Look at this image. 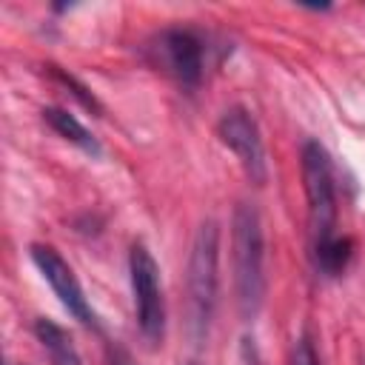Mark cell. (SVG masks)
<instances>
[{
    "mask_svg": "<svg viewBox=\"0 0 365 365\" xmlns=\"http://www.w3.org/2000/svg\"><path fill=\"white\" fill-rule=\"evenodd\" d=\"M231 245H234L237 305L242 319H254L265 297V242H262L259 211L248 202H240L234 211Z\"/></svg>",
    "mask_w": 365,
    "mask_h": 365,
    "instance_id": "6da1fadb",
    "label": "cell"
},
{
    "mask_svg": "<svg viewBox=\"0 0 365 365\" xmlns=\"http://www.w3.org/2000/svg\"><path fill=\"white\" fill-rule=\"evenodd\" d=\"M217 259H220V228L214 220H205L191 242L188 257V308L194 336L202 339L217 302Z\"/></svg>",
    "mask_w": 365,
    "mask_h": 365,
    "instance_id": "7a4b0ae2",
    "label": "cell"
},
{
    "mask_svg": "<svg viewBox=\"0 0 365 365\" xmlns=\"http://www.w3.org/2000/svg\"><path fill=\"white\" fill-rule=\"evenodd\" d=\"M302 180L308 197V228H311V251L317 254L331 240H336V191H334V171L331 157L319 143L302 145Z\"/></svg>",
    "mask_w": 365,
    "mask_h": 365,
    "instance_id": "3957f363",
    "label": "cell"
},
{
    "mask_svg": "<svg viewBox=\"0 0 365 365\" xmlns=\"http://www.w3.org/2000/svg\"><path fill=\"white\" fill-rule=\"evenodd\" d=\"M128 274H131L137 325L151 345H160L163 328H165V302L160 288V268L143 242H137L128 254Z\"/></svg>",
    "mask_w": 365,
    "mask_h": 365,
    "instance_id": "277c9868",
    "label": "cell"
},
{
    "mask_svg": "<svg viewBox=\"0 0 365 365\" xmlns=\"http://www.w3.org/2000/svg\"><path fill=\"white\" fill-rule=\"evenodd\" d=\"M145 54L157 71L168 74L180 86L194 88L202 77V43L191 31H182V29L160 31L148 43Z\"/></svg>",
    "mask_w": 365,
    "mask_h": 365,
    "instance_id": "5b68a950",
    "label": "cell"
},
{
    "mask_svg": "<svg viewBox=\"0 0 365 365\" xmlns=\"http://www.w3.org/2000/svg\"><path fill=\"white\" fill-rule=\"evenodd\" d=\"M217 134H220L222 145H228L234 151L245 177L251 182L262 185L268 177V165H265V148H262V137H259L254 117L245 108H228L217 123Z\"/></svg>",
    "mask_w": 365,
    "mask_h": 365,
    "instance_id": "8992f818",
    "label": "cell"
},
{
    "mask_svg": "<svg viewBox=\"0 0 365 365\" xmlns=\"http://www.w3.org/2000/svg\"><path fill=\"white\" fill-rule=\"evenodd\" d=\"M31 259H34V265L40 268V274L48 279V285H51V291L57 294V299L63 302V308H66L74 319H80L83 325H97L94 311L88 308V302H86V297H83V288H80L74 271L68 268V262H66L51 245H40V242L31 245Z\"/></svg>",
    "mask_w": 365,
    "mask_h": 365,
    "instance_id": "52a82bcc",
    "label": "cell"
},
{
    "mask_svg": "<svg viewBox=\"0 0 365 365\" xmlns=\"http://www.w3.org/2000/svg\"><path fill=\"white\" fill-rule=\"evenodd\" d=\"M34 336L37 342L43 345V351L48 354V362L51 365H83L80 362V354L68 336L66 328H60L57 322L51 319H37L34 322Z\"/></svg>",
    "mask_w": 365,
    "mask_h": 365,
    "instance_id": "ba28073f",
    "label": "cell"
},
{
    "mask_svg": "<svg viewBox=\"0 0 365 365\" xmlns=\"http://www.w3.org/2000/svg\"><path fill=\"white\" fill-rule=\"evenodd\" d=\"M43 117H46V123H48L63 140L80 145V148L88 151V154H100V145H97L94 134H88V128H86L74 114H68V111H63V108H46Z\"/></svg>",
    "mask_w": 365,
    "mask_h": 365,
    "instance_id": "9c48e42d",
    "label": "cell"
},
{
    "mask_svg": "<svg viewBox=\"0 0 365 365\" xmlns=\"http://www.w3.org/2000/svg\"><path fill=\"white\" fill-rule=\"evenodd\" d=\"M348 257H351V242H348V240H339V237L331 240L325 248H319V251L314 254L317 268L325 271V274H339V271L345 268Z\"/></svg>",
    "mask_w": 365,
    "mask_h": 365,
    "instance_id": "30bf717a",
    "label": "cell"
},
{
    "mask_svg": "<svg viewBox=\"0 0 365 365\" xmlns=\"http://www.w3.org/2000/svg\"><path fill=\"white\" fill-rule=\"evenodd\" d=\"M51 71L57 74V80H60V83H66V86L71 88V94H74V97H77V100H80L86 108H91V111H100V103L94 100V94H91L86 86H80V83H77L71 74H63V71H57V68H51Z\"/></svg>",
    "mask_w": 365,
    "mask_h": 365,
    "instance_id": "8fae6325",
    "label": "cell"
},
{
    "mask_svg": "<svg viewBox=\"0 0 365 365\" xmlns=\"http://www.w3.org/2000/svg\"><path fill=\"white\" fill-rule=\"evenodd\" d=\"M291 365H319V356L314 354L308 339H297V345L291 351Z\"/></svg>",
    "mask_w": 365,
    "mask_h": 365,
    "instance_id": "7c38bea8",
    "label": "cell"
},
{
    "mask_svg": "<svg viewBox=\"0 0 365 365\" xmlns=\"http://www.w3.org/2000/svg\"><path fill=\"white\" fill-rule=\"evenodd\" d=\"M108 365H137V362L120 342H114V345H108Z\"/></svg>",
    "mask_w": 365,
    "mask_h": 365,
    "instance_id": "4fadbf2b",
    "label": "cell"
}]
</instances>
